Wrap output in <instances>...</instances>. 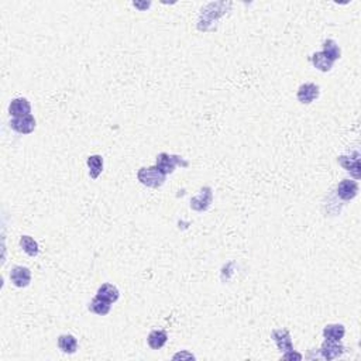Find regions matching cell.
Listing matches in <instances>:
<instances>
[{"label": "cell", "instance_id": "cell-1", "mask_svg": "<svg viewBox=\"0 0 361 361\" xmlns=\"http://www.w3.org/2000/svg\"><path fill=\"white\" fill-rule=\"evenodd\" d=\"M165 177L157 166H148V168H140L137 172L138 181L148 188H160L165 182Z\"/></svg>", "mask_w": 361, "mask_h": 361}, {"label": "cell", "instance_id": "cell-2", "mask_svg": "<svg viewBox=\"0 0 361 361\" xmlns=\"http://www.w3.org/2000/svg\"><path fill=\"white\" fill-rule=\"evenodd\" d=\"M177 165H182L186 168V166L189 165V162L182 160L179 155H171L166 154V153H161V154H158V157H157V164H155V166H157L164 175L172 174Z\"/></svg>", "mask_w": 361, "mask_h": 361}, {"label": "cell", "instance_id": "cell-3", "mask_svg": "<svg viewBox=\"0 0 361 361\" xmlns=\"http://www.w3.org/2000/svg\"><path fill=\"white\" fill-rule=\"evenodd\" d=\"M213 201V192L212 188L205 186L199 190V194L190 199V207L196 210V212H205L207 207L210 206V203Z\"/></svg>", "mask_w": 361, "mask_h": 361}, {"label": "cell", "instance_id": "cell-4", "mask_svg": "<svg viewBox=\"0 0 361 361\" xmlns=\"http://www.w3.org/2000/svg\"><path fill=\"white\" fill-rule=\"evenodd\" d=\"M344 353V346L337 340H325L321 347V354L325 360H334Z\"/></svg>", "mask_w": 361, "mask_h": 361}, {"label": "cell", "instance_id": "cell-5", "mask_svg": "<svg viewBox=\"0 0 361 361\" xmlns=\"http://www.w3.org/2000/svg\"><path fill=\"white\" fill-rule=\"evenodd\" d=\"M10 127H12L14 132L20 133V134H30V133L34 132L35 119L31 115L14 117L10 121Z\"/></svg>", "mask_w": 361, "mask_h": 361}, {"label": "cell", "instance_id": "cell-6", "mask_svg": "<svg viewBox=\"0 0 361 361\" xmlns=\"http://www.w3.org/2000/svg\"><path fill=\"white\" fill-rule=\"evenodd\" d=\"M358 194V184L354 179H344L337 185V196L342 201H351Z\"/></svg>", "mask_w": 361, "mask_h": 361}, {"label": "cell", "instance_id": "cell-7", "mask_svg": "<svg viewBox=\"0 0 361 361\" xmlns=\"http://www.w3.org/2000/svg\"><path fill=\"white\" fill-rule=\"evenodd\" d=\"M319 93H321V91H319L317 85H315V83H304V85L299 86L296 96H298V100L301 103L309 104L319 98Z\"/></svg>", "mask_w": 361, "mask_h": 361}, {"label": "cell", "instance_id": "cell-8", "mask_svg": "<svg viewBox=\"0 0 361 361\" xmlns=\"http://www.w3.org/2000/svg\"><path fill=\"white\" fill-rule=\"evenodd\" d=\"M10 281L17 288H26L31 281V271L27 267H14L10 271Z\"/></svg>", "mask_w": 361, "mask_h": 361}, {"label": "cell", "instance_id": "cell-9", "mask_svg": "<svg viewBox=\"0 0 361 361\" xmlns=\"http://www.w3.org/2000/svg\"><path fill=\"white\" fill-rule=\"evenodd\" d=\"M271 337L274 338V342H275L277 346H278L280 351L287 353V351L293 350L291 334H289V332L285 330V329H277V330H274V332L271 333Z\"/></svg>", "mask_w": 361, "mask_h": 361}, {"label": "cell", "instance_id": "cell-10", "mask_svg": "<svg viewBox=\"0 0 361 361\" xmlns=\"http://www.w3.org/2000/svg\"><path fill=\"white\" fill-rule=\"evenodd\" d=\"M31 112V104L26 98H17L13 99L9 106V113L13 117H22V116L30 115Z\"/></svg>", "mask_w": 361, "mask_h": 361}, {"label": "cell", "instance_id": "cell-11", "mask_svg": "<svg viewBox=\"0 0 361 361\" xmlns=\"http://www.w3.org/2000/svg\"><path fill=\"white\" fill-rule=\"evenodd\" d=\"M338 164L343 166L344 169L351 172L355 179L360 178V158H358V154H355L354 158L342 155V157H338Z\"/></svg>", "mask_w": 361, "mask_h": 361}, {"label": "cell", "instance_id": "cell-12", "mask_svg": "<svg viewBox=\"0 0 361 361\" xmlns=\"http://www.w3.org/2000/svg\"><path fill=\"white\" fill-rule=\"evenodd\" d=\"M96 296L100 299H104V301H108V302H110V304H113V302H116V301L119 299L120 292H119V289H117L115 285H112V284H103V285L98 289Z\"/></svg>", "mask_w": 361, "mask_h": 361}, {"label": "cell", "instance_id": "cell-13", "mask_svg": "<svg viewBox=\"0 0 361 361\" xmlns=\"http://www.w3.org/2000/svg\"><path fill=\"white\" fill-rule=\"evenodd\" d=\"M310 61L315 65V68L322 71V72H329L333 67V61L332 59H329L326 54L323 51L315 52V54L310 57Z\"/></svg>", "mask_w": 361, "mask_h": 361}, {"label": "cell", "instance_id": "cell-14", "mask_svg": "<svg viewBox=\"0 0 361 361\" xmlns=\"http://www.w3.org/2000/svg\"><path fill=\"white\" fill-rule=\"evenodd\" d=\"M58 347L62 350L63 353L72 354L78 349V340L72 334H62L58 337Z\"/></svg>", "mask_w": 361, "mask_h": 361}, {"label": "cell", "instance_id": "cell-15", "mask_svg": "<svg viewBox=\"0 0 361 361\" xmlns=\"http://www.w3.org/2000/svg\"><path fill=\"white\" fill-rule=\"evenodd\" d=\"M166 340H168V334L164 330H153L148 334V338H147L148 346L153 350H160L161 347H164Z\"/></svg>", "mask_w": 361, "mask_h": 361}, {"label": "cell", "instance_id": "cell-16", "mask_svg": "<svg viewBox=\"0 0 361 361\" xmlns=\"http://www.w3.org/2000/svg\"><path fill=\"white\" fill-rule=\"evenodd\" d=\"M86 164L89 166L91 178L92 179H98L99 175L103 171V160H102V157L100 155H91V157H88Z\"/></svg>", "mask_w": 361, "mask_h": 361}, {"label": "cell", "instance_id": "cell-17", "mask_svg": "<svg viewBox=\"0 0 361 361\" xmlns=\"http://www.w3.org/2000/svg\"><path fill=\"white\" fill-rule=\"evenodd\" d=\"M110 306H112L110 302L96 296V298L92 299V302L89 304L88 309L91 310L92 313H96V315L99 316H106L110 312Z\"/></svg>", "mask_w": 361, "mask_h": 361}, {"label": "cell", "instance_id": "cell-18", "mask_svg": "<svg viewBox=\"0 0 361 361\" xmlns=\"http://www.w3.org/2000/svg\"><path fill=\"white\" fill-rule=\"evenodd\" d=\"M346 334V327L343 325H327L325 329H323V336L327 338V340H337L340 342L342 338L344 337Z\"/></svg>", "mask_w": 361, "mask_h": 361}, {"label": "cell", "instance_id": "cell-19", "mask_svg": "<svg viewBox=\"0 0 361 361\" xmlns=\"http://www.w3.org/2000/svg\"><path fill=\"white\" fill-rule=\"evenodd\" d=\"M20 246H22V248L24 250V252L31 256V257H35V256L38 254V244H37V241H35L33 237H30V236H22V239H20Z\"/></svg>", "mask_w": 361, "mask_h": 361}, {"label": "cell", "instance_id": "cell-20", "mask_svg": "<svg viewBox=\"0 0 361 361\" xmlns=\"http://www.w3.org/2000/svg\"><path fill=\"white\" fill-rule=\"evenodd\" d=\"M323 52L326 54L329 59H332L333 62L340 58L342 51H340V47L337 46V43L334 40H326L323 43Z\"/></svg>", "mask_w": 361, "mask_h": 361}, {"label": "cell", "instance_id": "cell-21", "mask_svg": "<svg viewBox=\"0 0 361 361\" xmlns=\"http://www.w3.org/2000/svg\"><path fill=\"white\" fill-rule=\"evenodd\" d=\"M282 358H284V360H293V358H296V360H302V354L295 353L293 350H291V351H287L285 354L282 355Z\"/></svg>", "mask_w": 361, "mask_h": 361}, {"label": "cell", "instance_id": "cell-22", "mask_svg": "<svg viewBox=\"0 0 361 361\" xmlns=\"http://www.w3.org/2000/svg\"><path fill=\"white\" fill-rule=\"evenodd\" d=\"M179 357H181V358H184V357H188V358H195L194 355H192V354H188V353H182V354L179 353V354H175V355H174V360H177V358H179Z\"/></svg>", "mask_w": 361, "mask_h": 361}]
</instances>
